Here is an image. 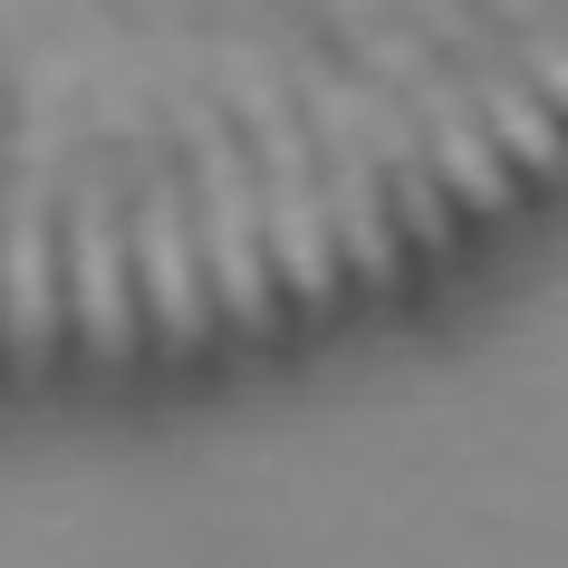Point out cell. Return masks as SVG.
Returning <instances> with one entry per match:
<instances>
[{"label":"cell","mask_w":568,"mask_h":568,"mask_svg":"<svg viewBox=\"0 0 568 568\" xmlns=\"http://www.w3.org/2000/svg\"><path fill=\"white\" fill-rule=\"evenodd\" d=\"M434 39L473 49V78H463V88H473V106L491 116V145H501V154H520L530 174H568V135H559V106H549V97H530L520 59H510V49H501L491 30H481V20L463 10V0H453V20H444Z\"/></svg>","instance_id":"cell-7"},{"label":"cell","mask_w":568,"mask_h":568,"mask_svg":"<svg viewBox=\"0 0 568 568\" xmlns=\"http://www.w3.org/2000/svg\"><path fill=\"white\" fill-rule=\"evenodd\" d=\"M405 97H415L424 125H434V135H424V145H434V174H444L473 212H501V203H510V174H501V145H491V116L473 106V88L444 78L434 49H424V68L405 78Z\"/></svg>","instance_id":"cell-8"},{"label":"cell","mask_w":568,"mask_h":568,"mask_svg":"<svg viewBox=\"0 0 568 568\" xmlns=\"http://www.w3.org/2000/svg\"><path fill=\"white\" fill-rule=\"evenodd\" d=\"M308 116H318V145H328V232L337 251L376 280H395V232L386 203H376V145L357 135V97L347 78H308Z\"/></svg>","instance_id":"cell-4"},{"label":"cell","mask_w":568,"mask_h":568,"mask_svg":"<svg viewBox=\"0 0 568 568\" xmlns=\"http://www.w3.org/2000/svg\"><path fill=\"white\" fill-rule=\"evenodd\" d=\"M241 116L261 125V251L280 261V280L300 300H328L337 290V232H328V193L308 183L300 125H290L270 78H241Z\"/></svg>","instance_id":"cell-2"},{"label":"cell","mask_w":568,"mask_h":568,"mask_svg":"<svg viewBox=\"0 0 568 568\" xmlns=\"http://www.w3.org/2000/svg\"><path fill=\"white\" fill-rule=\"evenodd\" d=\"M183 135H193V193H203V261H212V300L232 308L241 328L270 318V251H261V183L241 164L232 125L212 97H183L174 106Z\"/></svg>","instance_id":"cell-1"},{"label":"cell","mask_w":568,"mask_h":568,"mask_svg":"<svg viewBox=\"0 0 568 568\" xmlns=\"http://www.w3.org/2000/svg\"><path fill=\"white\" fill-rule=\"evenodd\" d=\"M491 10H501L510 30H520V39H510L520 78H539V97H549V106H568V39L539 20V0H491Z\"/></svg>","instance_id":"cell-9"},{"label":"cell","mask_w":568,"mask_h":568,"mask_svg":"<svg viewBox=\"0 0 568 568\" xmlns=\"http://www.w3.org/2000/svg\"><path fill=\"white\" fill-rule=\"evenodd\" d=\"M347 97H357V135L386 164H424V135H415V116H405V97L386 88V78H347Z\"/></svg>","instance_id":"cell-10"},{"label":"cell","mask_w":568,"mask_h":568,"mask_svg":"<svg viewBox=\"0 0 568 568\" xmlns=\"http://www.w3.org/2000/svg\"><path fill=\"white\" fill-rule=\"evenodd\" d=\"M68 290H78V328H88L97 357H125V337H135V318H125V241H116V164L106 154H88V174H78V193H68Z\"/></svg>","instance_id":"cell-5"},{"label":"cell","mask_w":568,"mask_h":568,"mask_svg":"<svg viewBox=\"0 0 568 568\" xmlns=\"http://www.w3.org/2000/svg\"><path fill=\"white\" fill-rule=\"evenodd\" d=\"M395 203H405V232L415 241H444V203H434V174L424 164H395Z\"/></svg>","instance_id":"cell-11"},{"label":"cell","mask_w":568,"mask_h":568,"mask_svg":"<svg viewBox=\"0 0 568 568\" xmlns=\"http://www.w3.org/2000/svg\"><path fill=\"white\" fill-rule=\"evenodd\" d=\"M0 328H10V357L49 366V337H59V261H49V135L20 145V174H10V222H0Z\"/></svg>","instance_id":"cell-3"},{"label":"cell","mask_w":568,"mask_h":568,"mask_svg":"<svg viewBox=\"0 0 568 568\" xmlns=\"http://www.w3.org/2000/svg\"><path fill=\"white\" fill-rule=\"evenodd\" d=\"M135 270H145L154 328L193 347L203 337V251H193V222H183V183L164 154H145V183H135Z\"/></svg>","instance_id":"cell-6"}]
</instances>
